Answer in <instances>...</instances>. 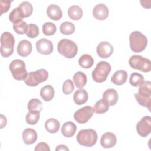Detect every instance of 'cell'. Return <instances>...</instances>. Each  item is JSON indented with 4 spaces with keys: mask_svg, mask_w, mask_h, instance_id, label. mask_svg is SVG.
Returning <instances> with one entry per match:
<instances>
[{
    "mask_svg": "<svg viewBox=\"0 0 151 151\" xmlns=\"http://www.w3.org/2000/svg\"><path fill=\"white\" fill-rule=\"evenodd\" d=\"M136 130L140 136H147L151 132V117L147 116L142 118L136 124Z\"/></svg>",
    "mask_w": 151,
    "mask_h": 151,
    "instance_id": "11",
    "label": "cell"
},
{
    "mask_svg": "<svg viewBox=\"0 0 151 151\" xmlns=\"http://www.w3.org/2000/svg\"><path fill=\"white\" fill-rule=\"evenodd\" d=\"M48 78V73L45 69H39L28 73L24 80L25 83L31 87H35L40 83L45 81Z\"/></svg>",
    "mask_w": 151,
    "mask_h": 151,
    "instance_id": "7",
    "label": "cell"
},
{
    "mask_svg": "<svg viewBox=\"0 0 151 151\" xmlns=\"http://www.w3.org/2000/svg\"><path fill=\"white\" fill-rule=\"evenodd\" d=\"M97 140V134L91 129L81 130L77 135V142L84 146L91 147L96 144Z\"/></svg>",
    "mask_w": 151,
    "mask_h": 151,
    "instance_id": "4",
    "label": "cell"
},
{
    "mask_svg": "<svg viewBox=\"0 0 151 151\" xmlns=\"http://www.w3.org/2000/svg\"><path fill=\"white\" fill-rule=\"evenodd\" d=\"M54 89L51 85H47L41 88L40 90V96L45 101L51 100L54 96Z\"/></svg>",
    "mask_w": 151,
    "mask_h": 151,
    "instance_id": "23",
    "label": "cell"
},
{
    "mask_svg": "<svg viewBox=\"0 0 151 151\" xmlns=\"http://www.w3.org/2000/svg\"><path fill=\"white\" fill-rule=\"evenodd\" d=\"M134 97L138 103L143 106L147 107L150 110L151 104V83L149 81H143L139 88V91L134 94Z\"/></svg>",
    "mask_w": 151,
    "mask_h": 151,
    "instance_id": "1",
    "label": "cell"
},
{
    "mask_svg": "<svg viewBox=\"0 0 151 151\" xmlns=\"http://www.w3.org/2000/svg\"><path fill=\"white\" fill-rule=\"evenodd\" d=\"M27 107L29 111L40 112L42 110V103L38 99H32L28 101Z\"/></svg>",
    "mask_w": 151,
    "mask_h": 151,
    "instance_id": "32",
    "label": "cell"
},
{
    "mask_svg": "<svg viewBox=\"0 0 151 151\" xmlns=\"http://www.w3.org/2000/svg\"><path fill=\"white\" fill-rule=\"evenodd\" d=\"M83 14L82 9L77 5H72L68 9V15L73 20L80 19Z\"/></svg>",
    "mask_w": 151,
    "mask_h": 151,
    "instance_id": "26",
    "label": "cell"
},
{
    "mask_svg": "<svg viewBox=\"0 0 151 151\" xmlns=\"http://www.w3.org/2000/svg\"><path fill=\"white\" fill-rule=\"evenodd\" d=\"M109 104L103 99L98 100L94 104L93 109L96 114H103L107 112L109 109Z\"/></svg>",
    "mask_w": 151,
    "mask_h": 151,
    "instance_id": "25",
    "label": "cell"
},
{
    "mask_svg": "<svg viewBox=\"0 0 151 151\" xmlns=\"http://www.w3.org/2000/svg\"><path fill=\"white\" fill-rule=\"evenodd\" d=\"M127 73L124 70H118L114 73L111 78V81L114 84L121 86L126 82Z\"/></svg>",
    "mask_w": 151,
    "mask_h": 151,
    "instance_id": "21",
    "label": "cell"
},
{
    "mask_svg": "<svg viewBox=\"0 0 151 151\" xmlns=\"http://www.w3.org/2000/svg\"><path fill=\"white\" fill-rule=\"evenodd\" d=\"M144 81L143 76L138 73H133L130 75L129 83L133 87L139 86Z\"/></svg>",
    "mask_w": 151,
    "mask_h": 151,
    "instance_id": "34",
    "label": "cell"
},
{
    "mask_svg": "<svg viewBox=\"0 0 151 151\" xmlns=\"http://www.w3.org/2000/svg\"><path fill=\"white\" fill-rule=\"evenodd\" d=\"M26 35L30 38H34L37 37L39 35V28L38 26L34 24H29Z\"/></svg>",
    "mask_w": 151,
    "mask_h": 151,
    "instance_id": "37",
    "label": "cell"
},
{
    "mask_svg": "<svg viewBox=\"0 0 151 151\" xmlns=\"http://www.w3.org/2000/svg\"><path fill=\"white\" fill-rule=\"evenodd\" d=\"M42 32L44 35L47 36H50L54 35L56 32V26L55 25L50 22H45L42 25Z\"/></svg>",
    "mask_w": 151,
    "mask_h": 151,
    "instance_id": "35",
    "label": "cell"
},
{
    "mask_svg": "<svg viewBox=\"0 0 151 151\" xmlns=\"http://www.w3.org/2000/svg\"><path fill=\"white\" fill-rule=\"evenodd\" d=\"M24 142L26 145H31L35 143L37 139V134L35 130L28 128L25 129L22 134Z\"/></svg>",
    "mask_w": 151,
    "mask_h": 151,
    "instance_id": "18",
    "label": "cell"
},
{
    "mask_svg": "<svg viewBox=\"0 0 151 151\" xmlns=\"http://www.w3.org/2000/svg\"><path fill=\"white\" fill-rule=\"evenodd\" d=\"M60 124L58 120L55 119L51 118L45 122V128L50 133H57L60 129Z\"/></svg>",
    "mask_w": 151,
    "mask_h": 151,
    "instance_id": "24",
    "label": "cell"
},
{
    "mask_svg": "<svg viewBox=\"0 0 151 151\" xmlns=\"http://www.w3.org/2000/svg\"><path fill=\"white\" fill-rule=\"evenodd\" d=\"M109 11L107 6L103 4H99L93 8V15L98 20H104L109 16Z\"/></svg>",
    "mask_w": 151,
    "mask_h": 151,
    "instance_id": "15",
    "label": "cell"
},
{
    "mask_svg": "<svg viewBox=\"0 0 151 151\" xmlns=\"http://www.w3.org/2000/svg\"><path fill=\"white\" fill-rule=\"evenodd\" d=\"M94 63L93 57L87 54L82 55L78 59V64L80 67L84 68H89L91 67Z\"/></svg>",
    "mask_w": 151,
    "mask_h": 151,
    "instance_id": "28",
    "label": "cell"
},
{
    "mask_svg": "<svg viewBox=\"0 0 151 151\" xmlns=\"http://www.w3.org/2000/svg\"><path fill=\"white\" fill-rule=\"evenodd\" d=\"M23 18L24 17L18 6L12 9L9 15V19L10 21L14 24L22 21Z\"/></svg>",
    "mask_w": 151,
    "mask_h": 151,
    "instance_id": "31",
    "label": "cell"
},
{
    "mask_svg": "<svg viewBox=\"0 0 151 151\" xmlns=\"http://www.w3.org/2000/svg\"><path fill=\"white\" fill-rule=\"evenodd\" d=\"M103 99H104L109 106H114L118 100V94L116 90L109 88L106 90L103 94Z\"/></svg>",
    "mask_w": 151,
    "mask_h": 151,
    "instance_id": "19",
    "label": "cell"
},
{
    "mask_svg": "<svg viewBox=\"0 0 151 151\" xmlns=\"http://www.w3.org/2000/svg\"><path fill=\"white\" fill-rule=\"evenodd\" d=\"M28 25L25 21H21L13 24V29L18 34H24L27 32Z\"/></svg>",
    "mask_w": 151,
    "mask_h": 151,
    "instance_id": "36",
    "label": "cell"
},
{
    "mask_svg": "<svg viewBox=\"0 0 151 151\" xmlns=\"http://www.w3.org/2000/svg\"><path fill=\"white\" fill-rule=\"evenodd\" d=\"M76 130V125L71 121L64 123L61 127V133L64 136L66 137H71L73 136Z\"/></svg>",
    "mask_w": 151,
    "mask_h": 151,
    "instance_id": "20",
    "label": "cell"
},
{
    "mask_svg": "<svg viewBox=\"0 0 151 151\" xmlns=\"http://www.w3.org/2000/svg\"><path fill=\"white\" fill-rule=\"evenodd\" d=\"M15 39L12 34L4 32L1 37V54L4 57H8L13 54Z\"/></svg>",
    "mask_w": 151,
    "mask_h": 151,
    "instance_id": "5",
    "label": "cell"
},
{
    "mask_svg": "<svg viewBox=\"0 0 151 151\" xmlns=\"http://www.w3.org/2000/svg\"><path fill=\"white\" fill-rule=\"evenodd\" d=\"M36 48L37 51L43 55H48L53 51L52 42L46 38L40 39L36 42Z\"/></svg>",
    "mask_w": 151,
    "mask_h": 151,
    "instance_id": "12",
    "label": "cell"
},
{
    "mask_svg": "<svg viewBox=\"0 0 151 151\" xmlns=\"http://www.w3.org/2000/svg\"><path fill=\"white\" fill-rule=\"evenodd\" d=\"M73 78L76 86L79 88H81L84 87L87 80L86 75L81 71H78L75 73Z\"/></svg>",
    "mask_w": 151,
    "mask_h": 151,
    "instance_id": "27",
    "label": "cell"
},
{
    "mask_svg": "<svg viewBox=\"0 0 151 151\" xmlns=\"http://www.w3.org/2000/svg\"><path fill=\"white\" fill-rule=\"evenodd\" d=\"M130 49L134 52H140L143 51L147 45L146 37L140 31H135L129 35Z\"/></svg>",
    "mask_w": 151,
    "mask_h": 151,
    "instance_id": "2",
    "label": "cell"
},
{
    "mask_svg": "<svg viewBox=\"0 0 151 151\" xmlns=\"http://www.w3.org/2000/svg\"><path fill=\"white\" fill-rule=\"evenodd\" d=\"M111 71L110 64L106 61H100L92 72V78L97 83H102L106 80Z\"/></svg>",
    "mask_w": 151,
    "mask_h": 151,
    "instance_id": "6",
    "label": "cell"
},
{
    "mask_svg": "<svg viewBox=\"0 0 151 151\" xmlns=\"http://www.w3.org/2000/svg\"><path fill=\"white\" fill-rule=\"evenodd\" d=\"M97 53L99 57L103 58L109 57L113 52V47L107 41L100 42L97 47Z\"/></svg>",
    "mask_w": 151,
    "mask_h": 151,
    "instance_id": "13",
    "label": "cell"
},
{
    "mask_svg": "<svg viewBox=\"0 0 151 151\" xmlns=\"http://www.w3.org/2000/svg\"><path fill=\"white\" fill-rule=\"evenodd\" d=\"M74 89V86L73 83V81L71 80L68 79L63 83V84L62 86V90L65 94L68 95L71 94L73 91Z\"/></svg>",
    "mask_w": 151,
    "mask_h": 151,
    "instance_id": "38",
    "label": "cell"
},
{
    "mask_svg": "<svg viewBox=\"0 0 151 151\" xmlns=\"http://www.w3.org/2000/svg\"><path fill=\"white\" fill-rule=\"evenodd\" d=\"M60 31L64 35H70L75 31V26L72 22L65 21L60 25Z\"/></svg>",
    "mask_w": 151,
    "mask_h": 151,
    "instance_id": "30",
    "label": "cell"
},
{
    "mask_svg": "<svg viewBox=\"0 0 151 151\" xmlns=\"http://www.w3.org/2000/svg\"><path fill=\"white\" fill-rule=\"evenodd\" d=\"M93 107L89 106L83 107L77 110L74 114V118L80 124L87 123L93 115Z\"/></svg>",
    "mask_w": 151,
    "mask_h": 151,
    "instance_id": "10",
    "label": "cell"
},
{
    "mask_svg": "<svg viewBox=\"0 0 151 151\" xmlns=\"http://www.w3.org/2000/svg\"><path fill=\"white\" fill-rule=\"evenodd\" d=\"M101 146L106 149L111 148L114 146L117 143L116 136L111 132L104 133L100 139Z\"/></svg>",
    "mask_w": 151,
    "mask_h": 151,
    "instance_id": "14",
    "label": "cell"
},
{
    "mask_svg": "<svg viewBox=\"0 0 151 151\" xmlns=\"http://www.w3.org/2000/svg\"><path fill=\"white\" fill-rule=\"evenodd\" d=\"M32 44L30 41L27 40H21L18 44L17 53L21 57H27L32 52Z\"/></svg>",
    "mask_w": 151,
    "mask_h": 151,
    "instance_id": "16",
    "label": "cell"
},
{
    "mask_svg": "<svg viewBox=\"0 0 151 151\" xmlns=\"http://www.w3.org/2000/svg\"><path fill=\"white\" fill-rule=\"evenodd\" d=\"M40 116V112L36 111H29L25 117L26 122L29 124L34 125L38 122Z\"/></svg>",
    "mask_w": 151,
    "mask_h": 151,
    "instance_id": "33",
    "label": "cell"
},
{
    "mask_svg": "<svg viewBox=\"0 0 151 151\" xmlns=\"http://www.w3.org/2000/svg\"><path fill=\"white\" fill-rule=\"evenodd\" d=\"M58 52L67 58H73L77 54V44L69 39H62L57 45Z\"/></svg>",
    "mask_w": 151,
    "mask_h": 151,
    "instance_id": "3",
    "label": "cell"
},
{
    "mask_svg": "<svg viewBox=\"0 0 151 151\" xmlns=\"http://www.w3.org/2000/svg\"><path fill=\"white\" fill-rule=\"evenodd\" d=\"M129 64L132 68L144 73H148L151 70L150 60L141 55H132L129 58Z\"/></svg>",
    "mask_w": 151,
    "mask_h": 151,
    "instance_id": "9",
    "label": "cell"
},
{
    "mask_svg": "<svg viewBox=\"0 0 151 151\" xmlns=\"http://www.w3.org/2000/svg\"><path fill=\"white\" fill-rule=\"evenodd\" d=\"M73 99L76 104H83L88 100V93L86 90L83 88H79L74 93Z\"/></svg>",
    "mask_w": 151,
    "mask_h": 151,
    "instance_id": "22",
    "label": "cell"
},
{
    "mask_svg": "<svg viewBox=\"0 0 151 151\" xmlns=\"http://www.w3.org/2000/svg\"><path fill=\"white\" fill-rule=\"evenodd\" d=\"M34 150L35 151H40V150H45V151H50V149L49 147V146L45 142H40L38 143L35 149Z\"/></svg>",
    "mask_w": 151,
    "mask_h": 151,
    "instance_id": "40",
    "label": "cell"
},
{
    "mask_svg": "<svg viewBox=\"0 0 151 151\" xmlns=\"http://www.w3.org/2000/svg\"><path fill=\"white\" fill-rule=\"evenodd\" d=\"M47 14L50 18L54 21L60 20L63 15L62 11L60 6L55 4H51L47 7Z\"/></svg>",
    "mask_w": 151,
    "mask_h": 151,
    "instance_id": "17",
    "label": "cell"
},
{
    "mask_svg": "<svg viewBox=\"0 0 151 151\" xmlns=\"http://www.w3.org/2000/svg\"><path fill=\"white\" fill-rule=\"evenodd\" d=\"M11 1L8 0H1L0 1V15L6 12L11 6Z\"/></svg>",
    "mask_w": 151,
    "mask_h": 151,
    "instance_id": "39",
    "label": "cell"
},
{
    "mask_svg": "<svg viewBox=\"0 0 151 151\" xmlns=\"http://www.w3.org/2000/svg\"><path fill=\"white\" fill-rule=\"evenodd\" d=\"M9 70L14 79L17 80H24L28 73L25 68V63L21 60H13L9 64Z\"/></svg>",
    "mask_w": 151,
    "mask_h": 151,
    "instance_id": "8",
    "label": "cell"
},
{
    "mask_svg": "<svg viewBox=\"0 0 151 151\" xmlns=\"http://www.w3.org/2000/svg\"><path fill=\"white\" fill-rule=\"evenodd\" d=\"M24 18H27L31 15L33 11V8L31 3L27 1L21 2L18 6Z\"/></svg>",
    "mask_w": 151,
    "mask_h": 151,
    "instance_id": "29",
    "label": "cell"
},
{
    "mask_svg": "<svg viewBox=\"0 0 151 151\" xmlns=\"http://www.w3.org/2000/svg\"><path fill=\"white\" fill-rule=\"evenodd\" d=\"M55 150H69V149L64 145H60L57 146Z\"/></svg>",
    "mask_w": 151,
    "mask_h": 151,
    "instance_id": "41",
    "label": "cell"
}]
</instances>
